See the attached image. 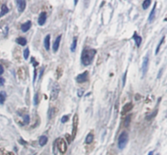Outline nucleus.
Returning a JSON list of instances; mask_svg holds the SVG:
<instances>
[{
    "label": "nucleus",
    "mask_w": 167,
    "mask_h": 155,
    "mask_svg": "<svg viewBox=\"0 0 167 155\" xmlns=\"http://www.w3.org/2000/svg\"><path fill=\"white\" fill-rule=\"evenodd\" d=\"M78 114H75L73 119V131H72V140L73 141L74 138L77 135V131H78Z\"/></svg>",
    "instance_id": "nucleus-5"
},
{
    "label": "nucleus",
    "mask_w": 167,
    "mask_h": 155,
    "mask_svg": "<svg viewBox=\"0 0 167 155\" xmlns=\"http://www.w3.org/2000/svg\"><path fill=\"white\" fill-rule=\"evenodd\" d=\"M29 114H25V115L24 116V124H28V123H29Z\"/></svg>",
    "instance_id": "nucleus-29"
},
{
    "label": "nucleus",
    "mask_w": 167,
    "mask_h": 155,
    "mask_svg": "<svg viewBox=\"0 0 167 155\" xmlns=\"http://www.w3.org/2000/svg\"><path fill=\"white\" fill-rule=\"evenodd\" d=\"M77 42H78V39H77V38H75L73 39L72 45H71V46H70V50H71V51H72V52L75 51L76 47H77Z\"/></svg>",
    "instance_id": "nucleus-21"
},
{
    "label": "nucleus",
    "mask_w": 167,
    "mask_h": 155,
    "mask_svg": "<svg viewBox=\"0 0 167 155\" xmlns=\"http://www.w3.org/2000/svg\"><path fill=\"white\" fill-rule=\"evenodd\" d=\"M93 141H94V135L92 134V133H89L86 137V140H85L86 143V144H91Z\"/></svg>",
    "instance_id": "nucleus-19"
},
{
    "label": "nucleus",
    "mask_w": 167,
    "mask_h": 155,
    "mask_svg": "<svg viewBox=\"0 0 167 155\" xmlns=\"http://www.w3.org/2000/svg\"><path fill=\"white\" fill-rule=\"evenodd\" d=\"M17 4V8L19 12H23L24 11V9L26 7V2L25 1H20V0H18L16 2Z\"/></svg>",
    "instance_id": "nucleus-10"
},
{
    "label": "nucleus",
    "mask_w": 167,
    "mask_h": 155,
    "mask_svg": "<svg viewBox=\"0 0 167 155\" xmlns=\"http://www.w3.org/2000/svg\"><path fill=\"white\" fill-rule=\"evenodd\" d=\"M157 110H155V112L153 111V112L151 113L150 114H148V115L146 116V119L147 120H151L152 119H153V118H154V117L157 115Z\"/></svg>",
    "instance_id": "nucleus-25"
},
{
    "label": "nucleus",
    "mask_w": 167,
    "mask_h": 155,
    "mask_svg": "<svg viewBox=\"0 0 167 155\" xmlns=\"http://www.w3.org/2000/svg\"><path fill=\"white\" fill-rule=\"evenodd\" d=\"M69 119V115H67V114H66V115H64L62 117V119H61V122H62V123H66V122H68Z\"/></svg>",
    "instance_id": "nucleus-32"
},
{
    "label": "nucleus",
    "mask_w": 167,
    "mask_h": 155,
    "mask_svg": "<svg viewBox=\"0 0 167 155\" xmlns=\"http://www.w3.org/2000/svg\"><path fill=\"white\" fill-rule=\"evenodd\" d=\"M152 1L151 0H145V1L143 2V4H142V7H143V9L146 10V9L148 8V7L150 6Z\"/></svg>",
    "instance_id": "nucleus-22"
},
{
    "label": "nucleus",
    "mask_w": 167,
    "mask_h": 155,
    "mask_svg": "<svg viewBox=\"0 0 167 155\" xmlns=\"http://www.w3.org/2000/svg\"><path fill=\"white\" fill-rule=\"evenodd\" d=\"M128 140H129V136H128L127 132H122L121 133L118 137V147L120 150H122V149H124L126 146V145L128 143Z\"/></svg>",
    "instance_id": "nucleus-2"
},
{
    "label": "nucleus",
    "mask_w": 167,
    "mask_h": 155,
    "mask_svg": "<svg viewBox=\"0 0 167 155\" xmlns=\"http://www.w3.org/2000/svg\"><path fill=\"white\" fill-rule=\"evenodd\" d=\"M148 62H149V58H148V56L144 57V60H143V63H142V67H141V69H142V73H143V76H144L146 75V73L148 72Z\"/></svg>",
    "instance_id": "nucleus-7"
},
{
    "label": "nucleus",
    "mask_w": 167,
    "mask_h": 155,
    "mask_svg": "<svg viewBox=\"0 0 167 155\" xmlns=\"http://www.w3.org/2000/svg\"><path fill=\"white\" fill-rule=\"evenodd\" d=\"M65 137H66V139H67V141H68V143L69 144H70L71 143V141H72L73 140H72V137H71V136L69 135V134H67L65 135Z\"/></svg>",
    "instance_id": "nucleus-33"
},
{
    "label": "nucleus",
    "mask_w": 167,
    "mask_h": 155,
    "mask_svg": "<svg viewBox=\"0 0 167 155\" xmlns=\"http://www.w3.org/2000/svg\"><path fill=\"white\" fill-rule=\"evenodd\" d=\"M3 72H4L3 67H2L1 64H0V75H2V74L3 73Z\"/></svg>",
    "instance_id": "nucleus-37"
},
{
    "label": "nucleus",
    "mask_w": 167,
    "mask_h": 155,
    "mask_svg": "<svg viewBox=\"0 0 167 155\" xmlns=\"http://www.w3.org/2000/svg\"><path fill=\"white\" fill-rule=\"evenodd\" d=\"M16 42H17V44H19L20 46H25L26 43H27L26 39L24 38H22V37H20V38H18L16 40Z\"/></svg>",
    "instance_id": "nucleus-18"
},
{
    "label": "nucleus",
    "mask_w": 167,
    "mask_h": 155,
    "mask_svg": "<svg viewBox=\"0 0 167 155\" xmlns=\"http://www.w3.org/2000/svg\"><path fill=\"white\" fill-rule=\"evenodd\" d=\"M148 155H153V151H150L149 153H148Z\"/></svg>",
    "instance_id": "nucleus-39"
},
{
    "label": "nucleus",
    "mask_w": 167,
    "mask_h": 155,
    "mask_svg": "<svg viewBox=\"0 0 167 155\" xmlns=\"http://www.w3.org/2000/svg\"><path fill=\"white\" fill-rule=\"evenodd\" d=\"M96 54V51L95 49L85 48L82 53V63L84 66H89L94 60L95 55Z\"/></svg>",
    "instance_id": "nucleus-1"
},
{
    "label": "nucleus",
    "mask_w": 167,
    "mask_h": 155,
    "mask_svg": "<svg viewBox=\"0 0 167 155\" xmlns=\"http://www.w3.org/2000/svg\"><path fill=\"white\" fill-rule=\"evenodd\" d=\"M4 83H5V80L2 78V77L0 76V87H1V86H2L4 85Z\"/></svg>",
    "instance_id": "nucleus-35"
},
{
    "label": "nucleus",
    "mask_w": 167,
    "mask_h": 155,
    "mask_svg": "<svg viewBox=\"0 0 167 155\" xmlns=\"http://www.w3.org/2000/svg\"><path fill=\"white\" fill-rule=\"evenodd\" d=\"M89 79V73L87 71H86L82 74H79V75L76 77V81L78 83H84L86 81H87Z\"/></svg>",
    "instance_id": "nucleus-6"
},
{
    "label": "nucleus",
    "mask_w": 167,
    "mask_h": 155,
    "mask_svg": "<svg viewBox=\"0 0 167 155\" xmlns=\"http://www.w3.org/2000/svg\"><path fill=\"white\" fill-rule=\"evenodd\" d=\"M0 155H14V154L3 149H0Z\"/></svg>",
    "instance_id": "nucleus-24"
},
{
    "label": "nucleus",
    "mask_w": 167,
    "mask_h": 155,
    "mask_svg": "<svg viewBox=\"0 0 167 155\" xmlns=\"http://www.w3.org/2000/svg\"><path fill=\"white\" fill-rule=\"evenodd\" d=\"M47 141H48V138H47L46 136H40L39 141H38L40 146H44V145H47Z\"/></svg>",
    "instance_id": "nucleus-16"
},
{
    "label": "nucleus",
    "mask_w": 167,
    "mask_h": 155,
    "mask_svg": "<svg viewBox=\"0 0 167 155\" xmlns=\"http://www.w3.org/2000/svg\"><path fill=\"white\" fill-rule=\"evenodd\" d=\"M38 94H36L34 96V105H38Z\"/></svg>",
    "instance_id": "nucleus-34"
},
{
    "label": "nucleus",
    "mask_w": 167,
    "mask_h": 155,
    "mask_svg": "<svg viewBox=\"0 0 167 155\" xmlns=\"http://www.w3.org/2000/svg\"><path fill=\"white\" fill-rule=\"evenodd\" d=\"M56 73H57V76H58V78H60V77L61 76V75H62V73H63V70L61 69V68L59 67L58 68H57V70H56Z\"/></svg>",
    "instance_id": "nucleus-31"
},
{
    "label": "nucleus",
    "mask_w": 167,
    "mask_h": 155,
    "mask_svg": "<svg viewBox=\"0 0 167 155\" xmlns=\"http://www.w3.org/2000/svg\"><path fill=\"white\" fill-rule=\"evenodd\" d=\"M165 38H166V37L164 36L163 38H162V40H161V41H160L159 44H158V46H157V50H156V54H158L159 50H160V47H161V46L162 45V43H163V42H164V40H165Z\"/></svg>",
    "instance_id": "nucleus-26"
},
{
    "label": "nucleus",
    "mask_w": 167,
    "mask_h": 155,
    "mask_svg": "<svg viewBox=\"0 0 167 155\" xmlns=\"http://www.w3.org/2000/svg\"><path fill=\"white\" fill-rule=\"evenodd\" d=\"M46 20H47V13L46 12H42L40 13L39 16H38V23L39 25H43L46 23Z\"/></svg>",
    "instance_id": "nucleus-8"
},
{
    "label": "nucleus",
    "mask_w": 167,
    "mask_h": 155,
    "mask_svg": "<svg viewBox=\"0 0 167 155\" xmlns=\"http://www.w3.org/2000/svg\"><path fill=\"white\" fill-rule=\"evenodd\" d=\"M131 115H128L126 118L125 119V127H128L130 125V123H131Z\"/></svg>",
    "instance_id": "nucleus-28"
},
{
    "label": "nucleus",
    "mask_w": 167,
    "mask_h": 155,
    "mask_svg": "<svg viewBox=\"0 0 167 155\" xmlns=\"http://www.w3.org/2000/svg\"><path fill=\"white\" fill-rule=\"evenodd\" d=\"M55 143H56L58 150H60V152L62 154H65V152L67 151V144L65 141L64 140L63 138H58L56 141H55Z\"/></svg>",
    "instance_id": "nucleus-4"
},
{
    "label": "nucleus",
    "mask_w": 167,
    "mask_h": 155,
    "mask_svg": "<svg viewBox=\"0 0 167 155\" xmlns=\"http://www.w3.org/2000/svg\"><path fill=\"white\" fill-rule=\"evenodd\" d=\"M9 11V9L7 8V5L3 4L2 6V8H1V12H0V17L3 16L4 15H6Z\"/></svg>",
    "instance_id": "nucleus-17"
},
{
    "label": "nucleus",
    "mask_w": 167,
    "mask_h": 155,
    "mask_svg": "<svg viewBox=\"0 0 167 155\" xmlns=\"http://www.w3.org/2000/svg\"><path fill=\"white\" fill-rule=\"evenodd\" d=\"M84 94V89H78V96L79 98H82Z\"/></svg>",
    "instance_id": "nucleus-30"
},
{
    "label": "nucleus",
    "mask_w": 167,
    "mask_h": 155,
    "mask_svg": "<svg viewBox=\"0 0 167 155\" xmlns=\"http://www.w3.org/2000/svg\"><path fill=\"white\" fill-rule=\"evenodd\" d=\"M133 108V104L131 103V102H129V103H126L124 106L122 107V114H127L129 111H131V109Z\"/></svg>",
    "instance_id": "nucleus-9"
},
{
    "label": "nucleus",
    "mask_w": 167,
    "mask_h": 155,
    "mask_svg": "<svg viewBox=\"0 0 167 155\" xmlns=\"http://www.w3.org/2000/svg\"><path fill=\"white\" fill-rule=\"evenodd\" d=\"M43 71H44V69H43V68H42V69H41V72H40V75H39V79H41V77L42 76V73H43Z\"/></svg>",
    "instance_id": "nucleus-38"
},
{
    "label": "nucleus",
    "mask_w": 167,
    "mask_h": 155,
    "mask_svg": "<svg viewBox=\"0 0 167 155\" xmlns=\"http://www.w3.org/2000/svg\"><path fill=\"white\" fill-rule=\"evenodd\" d=\"M6 97H7V94L4 91H1L0 92V104H3L4 102L6 100Z\"/></svg>",
    "instance_id": "nucleus-20"
},
{
    "label": "nucleus",
    "mask_w": 167,
    "mask_h": 155,
    "mask_svg": "<svg viewBox=\"0 0 167 155\" xmlns=\"http://www.w3.org/2000/svg\"><path fill=\"white\" fill-rule=\"evenodd\" d=\"M133 39L135 40L136 46H137L138 47H140V45H141V42H142V38H141V37L139 36L136 32H135L134 35H133Z\"/></svg>",
    "instance_id": "nucleus-12"
},
{
    "label": "nucleus",
    "mask_w": 167,
    "mask_h": 155,
    "mask_svg": "<svg viewBox=\"0 0 167 155\" xmlns=\"http://www.w3.org/2000/svg\"><path fill=\"white\" fill-rule=\"evenodd\" d=\"M24 59H28V58H29V48H26L24 49Z\"/></svg>",
    "instance_id": "nucleus-27"
},
{
    "label": "nucleus",
    "mask_w": 167,
    "mask_h": 155,
    "mask_svg": "<svg viewBox=\"0 0 167 155\" xmlns=\"http://www.w3.org/2000/svg\"><path fill=\"white\" fill-rule=\"evenodd\" d=\"M157 2H155V5H154V7L152 9V11L150 12V15L149 16H148V22L151 23L153 22V20H154V18H155V13H156V7H157Z\"/></svg>",
    "instance_id": "nucleus-14"
},
{
    "label": "nucleus",
    "mask_w": 167,
    "mask_h": 155,
    "mask_svg": "<svg viewBox=\"0 0 167 155\" xmlns=\"http://www.w3.org/2000/svg\"><path fill=\"white\" fill-rule=\"evenodd\" d=\"M30 27H31V21L28 20V21H26L25 23H24L22 25H21V31L24 32V33H25V32H27V31L30 29Z\"/></svg>",
    "instance_id": "nucleus-13"
},
{
    "label": "nucleus",
    "mask_w": 167,
    "mask_h": 155,
    "mask_svg": "<svg viewBox=\"0 0 167 155\" xmlns=\"http://www.w3.org/2000/svg\"><path fill=\"white\" fill-rule=\"evenodd\" d=\"M126 74H127V72H126L124 73V76H123V80H122V83H123V86L125 85L126 84Z\"/></svg>",
    "instance_id": "nucleus-36"
},
{
    "label": "nucleus",
    "mask_w": 167,
    "mask_h": 155,
    "mask_svg": "<svg viewBox=\"0 0 167 155\" xmlns=\"http://www.w3.org/2000/svg\"><path fill=\"white\" fill-rule=\"evenodd\" d=\"M60 85H58L57 83H55L53 85H52L51 90V95H50V99L51 101H55L56 100L58 96H59V93H60Z\"/></svg>",
    "instance_id": "nucleus-3"
},
{
    "label": "nucleus",
    "mask_w": 167,
    "mask_h": 155,
    "mask_svg": "<svg viewBox=\"0 0 167 155\" xmlns=\"http://www.w3.org/2000/svg\"><path fill=\"white\" fill-rule=\"evenodd\" d=\"M55 114V108H51L48 111V118L50 119H52V118L54 117Z\"/></svg>",
    "instance_id": "nucleus-23"
},
{
    "label": "nucleus",
    "mask_w": 167,
    "mask_h": 155,
    "mask_svg": "<svg viewBox=\"0 0 167 155\" xmlns=\"http://www.w3.org/2000/svg\"><path fill=\"white\" fill-rule=\"evenodd\" d=\"M50 40H51V35L50 34H47L46 36V38H44V42H43V45H44V47L47 51L50 50Z\"/></svg>",
    "instance_id": "nucleus-11"
},
{
    "label": "nucleus",
    "mask_w": 167,
    "mask_h": 155,
    "mask_svg": "<svg viewBox=\"0 0 167 155\" xmlns=\"http://www.w3.org/2000/svg\"><path fill=\"white\" fill-rule=\"evenodd\" d=\"M60 40H61V35L58 36L56 39L55 40V42L53 44V51L55 52L58 51L59 49V46H60Z\"/></svg>",
    "instance_id": "nucleus-15"
}]
</instances>
